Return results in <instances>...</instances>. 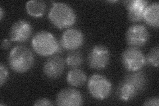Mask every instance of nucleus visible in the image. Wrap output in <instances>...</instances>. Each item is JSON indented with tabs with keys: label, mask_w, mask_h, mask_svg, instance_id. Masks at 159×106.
Segmentation results:
<instances>
[{
	"label": "nucleus",
	"mask_w": 159,
	"mask_h": 106,
	"mask_svg": "<svg viewBox=\"0 0 159 106\" xmlns=\"http://www.w3.org/2000/svg\"><path fill=\"white\" fill-rule=\"evenodd\" d=\"M147 84V78L145 73L138 71L129 74L119 85L117 96L123 102H129L141 93Z\"/></svg>",
	"instance_id": "f257e3e1"
},
{
	"label": "nucleus",
	"mask_w": 159,
	"mask_h": 106,
	"mask_svg": "<svg viewBox=\"0 0 159 106\" xmlns=\"http://www.w3.org/2000/svg\"><path fill=\"white\" fill-rule=\"evenodd\" d=\"M48 17L51 23L58 29L72 27L76 21V15L69 5L62 2L52 4L48 12Z\"/></svg>",
	"instance_id": "f03ea898"
},
{
	"label": "nucleus",
	"mask_w": 159,
	"mask_h": 106,
	"mask_svg": "<svg viewBox=\"0 0 159 106\" xmlns=\"http://www.w3.org/2000/svg\"><path fill=\"white\" fill-rule=\"evenodd\" d=\"M34 55L31 50L23 45L14 47L8 56V64L11 69L17 73H25L34 64Z\"/></svg>",
	"instance_id": "7ed1b4c3"
},
{
	"label": "nucleus",
	"mask_w": 159,
	"mask_h": 106,
	"mask_svg": "<svg viewBox=\"0 0 159 106\" xmlns=\"http://www.w3.org/2000/svg\"><path fill=\"white\" fill-rule=\"evenodd\" d=\"M33 50L42 57H51L58 52V42L54 35L47 31H41L34 35L31 41Z\"/></svg>",
	"instance_id": "20e7f679"
},
{
	"label": "nucleus",
	"mask_w": 159,
	"mask_h": 106,
	"mask_svg": "<svg viewBox=\"0 0 159 106\" xmlns=\"http://www.w3.org/2000/svg\"><path fill=\"white\" fill-rule=\"evenodd\" d=\"M88 90L92 96L98 100H104L110 95L112 84L107 78L99 74H94L88 81Z\"/></svg>",
	"instance_id": "39448f33"
},
{
	"label": "nucleus",
	"mask_w": 159,
	"mask_h": 106,
	"mask_svg": "<svg viewBox=\"0 0 159 106\" xmlns=\"http://www.w3.org/2000/svg\"><path fill=\"white\" fill-rule=\"evenodd\" d=\"M121 63L127 71L138 72L147 64L146 57L139 48L130 47L123 52Z\"/></svg>",
	"instance_id": "423d86ee"
},
{
	"label": "nucleus",
	"mask_w": 159,
	"mask_h": 106,
	"mask_svg": "<svg viewBox=\"0 0 159 106\" xmlns=\"http://www.w3.org/2000/svg\"><path fill=\"white\" fill-rule=\"evenodd\" d=\"M110 59L108 48L102 44H98L89 50L88 56L89 67L96 70H103L107 67Z\"/></svg>",
	"instance_id": "0eeeda50"
},
{
	"label": "nucleus",
	"mask_w": 159,
	"mask_h": 106,
	"mask_svg": "<svg viewBox=\"0 0 159 106\" xmlns=\"http://www.w3.org/2000/svg\"><path fill=\"white\" fill-rule=\"evenodd\" d=\"M125 39L127 43L131 47H142L148 41L149 33L145 25L135 24L127 29Z\"/></svg>",
	"instance_id": "6e6552de"
},
{
	"label": "nucleus",
	"mask_w": 159,
	"mask_h": 106,
	"mask_svg": "<svg viewBox=\"0 0 159 106\" xmlns=\"http://www.w3.org/2000/svg\"><path fill=\"white\" fill-rule=\"evenodd\" d=\"M84 41V37L82 32L75 28H69L66 30L61 38L62 47L70 51H74L80 48Z\"/></svg>",
	"instance_id": "1a4fd4ad"
},
{
	"label": "nucleus",
	"mask_w": 159,
	"mask_h": 106,
	"mask_svg": "<svg viewBox=\"0 0 159 106\" xmlns=\"http://www.w3.org/2000/svg\"><path fill=\"white\" fill-rule=\"evenodd\" d=\"M56 104L61 106H78L83 104V97L79 91L67 88L60 91L57 95Z\"/></svg>",
	"instance_id": "9d476101"
},
{
	"label": "nucleus",
	"mask_w": 159,
	"mask_h": 106,
	"mask_svg": "<svg viewBox=\"0 0 159 106\" xmlns=\"http://www.w3.org/2000/svg\"><path fill=\"white\" fill-rule=\"evenodd\" d=\"M32 31V25L29 22L25 20H19L15 22L10 29V40L15 42H25L31 37Z\"/></svg>",
	"instance_id": "9b49d317"
},
{
	"label": "nucleus",
	"mask_w": 159,
	"mask_h": 106,
	"mask_svg": "<svg viewBox=\"0 0 159 106\" xmlns=\"http://www.w3.org/2000/svg\"><path fill=\"white\" fill-rule=\"evenodd\" d=\"M65 60L58 55L48 58L43 66V72L48 78L56 79L61 76L65 68Z\"/></svg>",
	"instance_id": "f8f14e48"
},
{
	"label": "nucleus",
	"mask_w": 159,
	"mask_h": 106,
	"mask_svg": "<svg viewBox=\"0 0 159 106\" xmlns=\"http://www.w3.org/2000/svg\"><path fill=\"white\" fill-rule=\"evenodd\" d=\"M124 6L128 11L127 16L130 21L139 22L143 19L145 12L148 2L145 0H127L123 2Z\"/></svg>",
	"instance_id": "ddd939ff"
},
{
	"label": "nucleus",
	"mask_w": 159,
	"mask_h": 106,
	"mask_svg": "<svg viewBox=\"0 0 159 106\" xmlns=\"http://www.w3.org/2000/svg\"><path fill=\"white\" fill-rule=\"evenodd\" d=\"M143 21L149 26L158 28L159 26V3L154 2L148 4L143 14Z\"/></svg>",
	"instance_id": "4468645a"
},
{
	"label": "nucleus",
	"mask_w": 159,
	"mask_h": 106,
	"mask_svg": "<svg viewBox=\"0 0 159 106\" xmlns=\"http://www.w3.org/2000/svg\"><path fill=\"white\" fill-rule=\"evenodd\" d=\"M87 76L82 70L72 68L66 76L67 83L73 87H80L86 83Z\"/></svg>",
	"instance_id": "2eb2a0df"
},
{
	"label": "nucleus",
	"mask_w": 159,
	"mask_h": 106,
	"mask_svg": "<svg viewBox=\"0 0 159 106\" xmlns=\"http://www.w3.org/2000/svg\"><path fill=\"white\" fill-rule=\"evenodd\" d=\"M47 6L41 0H31L25 4V9L30 16L38 18L42 17L46 12Z\"/></svg>",
	"instance_id": "dca6fc26"
},
{
	"label": "nucleus",
	"mask_w": 159,
	"mask_h": 106,
	"mask_svg": "<svg viewBox=\"0 0 159 106\" xmlns=\"http://www.w3.org/2000/svg\"><path fill=\"white\" fill-rule=\"evenodd\" d=\"M83 61L84 57L82 53L74 50L67 55L65 62L68 67L71 68H77L82 64Z\"/></svg>",
	"instance_id": "f3484780"
},
{
	"label": "nucleus",
	"mask_w": 159,
	"mask_h": 106,
	"mask_svg": "<svg viewBox=\"0 0 159 106\" xmlns=\"http://www.w3.org/2000/svg\"><path fill=\"white\" fill-rule=\"evenodd\" d=\"M158 46L157 45L156 47H153L147 54L146 57V61L149 65L152 66L153 67H158Z\"/></svg>",
	"instance_id": "a211bd4d"
},
{
	"label": "nucleus",
	"mask_w": 159,
	"mask_h": 106,
	"mask_svg": "<svg viewBox=\"0 0 159 106\" xmlns=\"http://www.w3.org/2000/svg\"><path fill=\"white\" fill-rule=\"evenodd\" d=\"M9 76L8 69L6 66L3 63L0 64V85L3 86V84L6 82Z\"/></svg>",
	"instance_id": "6ab92c4d"
},
{
	"label": "nucleus",
	"mask_w": 159,
	"mask_h": 106,
	"mask_svg": "<svg viewBox=\"0 0 159 106\" xmlns=\"http://www.w3.org/2000/svg\"><path fill=\"white\" fill-rule=\"evenodd\" d=\"M145 106H158L159 99L158 97H152L147 99L143 104Z\"/></svg>",
	"instance_id": "aec40b11"
},
{
	"label": "nucleus",
	"mask_w": 159,
	"mask_h": 106,
	"mask_svg": "<svg viewBox=\"0 0 159 106\" xmlns=\"http://www.w3.org/2000/svg\"><path fill=\"white\" fill-rule=\"evenodd\" d=\"M34 105L35 106H41V105H52V103L49 99L45 98H41L37 99L34 102Z\"/></svg>",
	"instance_id": "412c9836"
},
{
	"label": "nucleus",
	"mask_w": 159,
	"mask_h": 106,
	"mask_svg": "<svg viewBox=\"0 0 159 106\" xmlns=\"http://www.w3.org/2000/svg\"><path fill=\"white\" fill-rule=\"evenodd\" d=\"M11 45V41L7 39H4L2 40L1 44V48L2 50H7L10 48Z\"/></svg>",
	"instance_id": "4be33fe9"
},
{
	"label": "nucleus",
	"mask_w": 159,
	"mask_h": 106,
	"mask_svg": "<svg viewBox=\"0 0 159 106\" xmlns=\"http://www.w3.org/2000/svg\"><path fill=\"white\" fill-rule=\"evenodd\" d=\"M4 16V11H3V9L2 7H0V19L2 20L3 17Z\"/></svg>",
	"instance_id": "5701e85b"
}]
</instances>
